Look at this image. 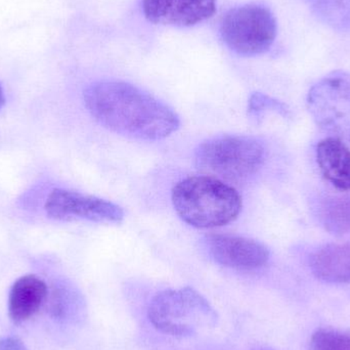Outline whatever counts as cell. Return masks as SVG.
Listing matches in <instances>:
<instances>
[{"mask_svg":"<svg viewBox=\"0 0 350 350\" xmlns=\"http://www.w3.org/2000/svg\"><path fill=\"white\" fill-rule=\"evenodd\" d=\"M49 289L45 282L34 275L16 280L8 295V317L14 324L27 322L35 316L46 299Z\"/></svg>","mask_w":350,"mask_h":350,"instance_id":"9","label":"cell"},{"mask_svg":"<svg viewBox=\"0 0 350 350\" xmlns=\"http://www.w3.org/2000/svg\"><path fill=\"white\" fill-rule=\"evenodd\" d=\"M4 104H5V96H4L3 88H2L1 84H0V110H1Z\"/></svg>","mask_w":350,"mask_h":350,"instance_id":"16","label":"cell"},{"mask_svg":"<svg viewBox=\"0 0 350 350\" xmlns=\"http://www.w3.org/2000/svg\"><path fill=\"white\" fill-rule=\"evenodd\" d=\"M150 322L160 332L174 337H191L217 324L215 310L193 288L165 290L150 302Z\"/></svg>","mask_w":350,"mask_h":350,"instance_id":"3","label":"cell"},{"mask_svg":"<svg viewBox=\"0 0 350 350\" xmlns=\"http://www.w3.org/2000/svg\"><path fill=\"white\" fill-rule=\"evenodd\" d=\"M310 347L312 350H350V335L321 329L312 335Z\"/></svg>","mask_w":350,"mask_h":350,"instance_id":"13","label":"cell"},{"mask_svg":"<svg viewBox=\"0 0 350 350\" xmlns=\"http://www.w3.org/2000/svg\"><path fill=\"white\" fill-rule=\"evenodd\" d=\"M279 106H281L279 103L271 100V98L265 96V94L256 92V94H252L250 100H249L248 112L250 115L258 116L261 112L267 110V109L279 108Z\"/></svg>","mask_w":350,"mask_h":350,"instance_id":"14","label":"cell"},{"mask_svg":"<svg viewBox=\"0 0 350 350\" xmlns=\"http://www.w3.org/2000/svg\"><path fill=\"white\" fill-rule=\"evenodd\" d=\"M265 159L262 144L253 137L222 135L203 142L195 152L202 172L226 180H242L256 174Z\"/></svg>","mask_w":350,"mask_h":350,"instance_id":"4","label":"cell"},{"mask_svg":"<svg viewBox=\"0 0 350 350\" xmlns=\"http://www.w3.org/2000/svg\"><path fill=\"white\" fill-rule=\"evenodd\" d=\"M212 258L230 269L254 271L265 267L269 251L262 243L244 237L212 234L206 239Z\"/></svg>","mask_w":350,"mask_h":350,"instance_id":"7","label":"cell"},{"mask_svg":"<svg viewBox=\"0 0 350 350\" xmlns=\"http://www.w3.org/2000/svg\"><path fill=\"white\" fill-rule=\"evenodd\" d=\"M172 204L179 217L198 228L226 226L242 211V197L234 187L210 175L181 179L172 189Z\"/></svg>","mask_w":350,"mask_h":350,"instance_id":"2","label":"cell"},{"mask_svg":"<svg viewBox=\"0 0 350 350\" xmlns=\"http://www.w3.org/2000/svg\"><path fill=\"white\" fill-rule=\"evenodd\" d=\"M312 273L328 283L350 282V243L330 244L319 249L310 258Z\"/></svg>","mask_w":350,"mask_h":350,"instance_id":"11","label":"cell"},{"mask_svg":"<svg viewBox=\"0 0 350 350\" xmlns=\"http://www.w3.org/2000/svg\"><path fill=\"white\" fill-rule=\"evenodd\" d=\"M324 224L334 234L350 232V198L334 199L324 208Z\"/></svg>","mask_w":350,"mask_h":350,"instance_id":"12","label":"cell"},{"mask_svg":"<svg viewBox=\"0 0 350 350\" xmlns=\"http://www.w3.org/2000/svg\"><path fill=\"white\" fill-rule=\"evenodd\" d=\"M317 161L325 178L341 191H350V150L334 137L323 139L317 147Z\"/></svg>","mask_w":350,"mask_h":350,"instance_id":"10","label":"cell"},{"mask_svg":"<svg viewBox=\"0 0 350 350\" xmlns=\"http://www.w3.org/2000/svg\"><path fill=\"white\" fill-rule=\"evenodd\" d=\"M216 0H143L142 8L149 22L172 27H191L211 18Z\"/></svg>","mask_w":350,"mask_h":350,"instance_id":"8","label":"cell"},{"mask_svg":"<svg viewBox=\"0 0 350 350\" xmlns=\"http://www.w3.org/2000/svg\"><path fill=\"white\" fill-rule=\"evenodd\" d=\"M47 215L53 219H83L98 224H120L124 212L120 206L69 189H55L44 204Z\"/></svg>","mask_w":350,"mask_h":350,"instance_id":"6","label":"cell"},{"mask_svg":"<svg viewBox=\"0 0 350 350\" xmlns=\"http://www.w3.org/2000/svg\"><path fill=\"white\" fill-rule=\"evenodd\" d=\"M0 350H26L24 343L14 337L0 339Z\"/></svg>","mask_w":350,"mask_h":350,"instance_id":"15","label":"cell"},{"mask_svg":"<svg viewBox=\"0 0 350 350\" xmlns=\"http://www.w3.org/2000/svg\"><path fill=\"white\" fill-rule=\"evenodd\" d=\"M220 35L228 49L246 57L260 55L271 49L277 36L273 12L257 3L237 6L226 12Z\"/></svg>","mask_w":350,"mask_h":350,"instance_id":"5","label":"cell"},{"mask_svg":"<svg viewBox=\"0 0 350 350\" xmlns=\"http://www.w3.org/2000/svg\"><path fill=\"white\" fill-rule=\"evenodd\" d=\"M92 117L113 133L144 141H160L179 129L174 109L141 88L117 80H103L84 90Z\"/></svg>","mask_w":350,"mask_h":350,"instance_id":"1","label":"cell"}]
</instances>
